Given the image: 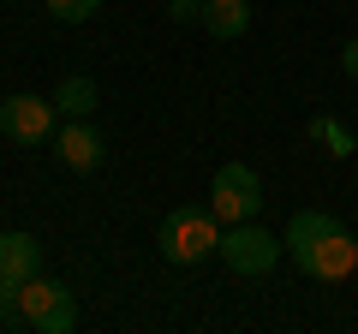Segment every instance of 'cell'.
<instances>
[{"label": "cell", "instance_id": "cell-1", "mask_svg": "<svg viewBox=\"0 0 358 334\" xmlns=\"http://www.w3.org/2000/svg\"><path fill=\"white\" fill-rule=\"evenodd\" d=\"M287 251L310 281H352L358 275V239H346L341 221L322 209H299L287 227Z\"/></svg>", "mask_w": 358, "mask_h": 334}, {"label": "cell", "instance_id": "cell-2", "mask_svg": "<svg viewBox=\"0 0 358 334\" xmlns=\"http://www.w3.org/2000/svg\"><path fill=\"white\" fill-rule=\"evenodd\" d=\"M155 245H162V257L173 263V269H192V263H203V257L221 251V215L209 203H185V209H173V215L162 221Z\"/></svg>", "mask_w": 358, "mask_h": 334}, {"label": "cell", "instance_id": "cell-3", "mask_svg": "<svg viewBox=\"0 0 358 334\" xmlns=\"http://www.w3.org/2000/svg\"><path fill=\"white\" fill-rule=\"evenodd\" d=\"M287 239H275L268 227H257V221H233V227H221V251L215 257L227 263L233 275H268L275 263H281Z\"/></svg>", "mask_w": 358, "mask_h": 334}, {"label": "cell", "instance_id": "cell-4", "mask_svg": "<svg viewBox=\"0 0 358 334\" xmlns=\"http://www.w3.org/2000/svg\"><path fill=\"white\" fill-rule=\"evenodd\" d=\"M209 209L221 215V227L257 221V209H263V180L251 173V161H221L215 167V180H209Z\"/></svg>", "mask_w": 358, "mask_h": 334}, {"label": "cell", "instance_id": "cell-5", "mask_svg": "<svg viewBox=\"0 0 358 334\" xmlns=\"http://www.w3.org/2000/svg\"><path fill=\"white\" fill-rule=\"evenodd\" d=\"M18 305H24V317H30L36 334H72L78 328V305H72V293H66L60 281L30 275V281L18 286Z\"/></svg>", "mask_w": 358, "mask_h": 334}, {"label": "cell", "instance_id": "cell-6", "mask_svg": "<svg viewBox=\"0 0 358 334\" xmlns=\"http://www.w3.org/2000/svg\"><path fill=\"white\" fill-rule=\"evenodd\" d=\"M0 131L13 143H24V150H42V143H54V96H6L0 102Z\"/></svg>", "mask_w": 358, "mask_h": 334}, {"label": "cell", "instance_id": "cell-7", "mask_svg": "<svg viewBox=\"0 0 358 334\" xmlns=\"http://www.w3.org/2000/svg\"><path fill=\"white\" fill-rule=\"evenodd\" d=\"M54 150H60V161L72 167V173H96L102 155H108V143H102V131L90 126V119H72V126L54 131Z\"/></svg>", "mask_w": 358, "mask_h": 334}, {"label": "cell", "instance_id": "cell-8", "mask_svg": "<svg viewBox=\"0 0 358 334\" xmlns=\"http://www.w3.org/2000/svg\"><path fill=\"white\" fill-rule=\"evenodd\" d=\"M30 275H42V245L30 233H0V281L24 286Z\"/></svg>", "mask_w": 358, "mask_h": 334}, {"label": "cell", "instance_id": "cell-9", "mask_svg": "<svg viewBox=\"0 0 358 334\" xmlns=\"http://www.w3.org/2000/svg\"><path fill=\"white\" fill-rule=\"evenodd\" d=\"M203 30L215 42H233L251 30V0H203Z\"/></svg>", "mask_w": 358, "mask_h": 334}, {"label": "cell", "instance_id": "cell-10", "mask_svg": "<svg viewBox=\"0 0 358 334\" xmlns=\"http://www.w3.org/2000/svg\"><path fill=\"white\" fill-rule=\"evenodd\" d=\"M96 102H102V90H96V78H84V72L60 78V90H54V108L72 114V119H90V114H96Z\"/></svg>", "mask_w": 358, "mask_h": 334}, {"label": "cell", "instance_id": "cell-11", "mask_svg": "<svg viewBox=\"0 0 358 334\" xmlns=\"http://www.w3.org/2000/svg\"><path fill=\"white\" fill-rule=\"evenodd\" d=\"M96 6H102V0H48V13L60 18V24H90Z\"/></svg>", "mask_w": 358, "mask_h": 334}, {"label": "cell", "instance_id": "cell-12", "mask_svg": "<svg viewBox=\"0 0 358 334\" xmlns=\"http://www.w3.org/2000/svg\"><path fill=\"white\" fill-rule=\"evenodd\" d=\"M0 328H30L24 305H18V286L13 281H0Z\"/></svg>", "mask_w": 358, "mask_h": 334}, {"label": "cell", "instance_id": "cell-13", "mask_svg": "<svg viewBox=\"0 0 358 334\" xmlns=\"http://www.w3.org/2000/svg\"><path fill=\"white\" fill-rule=\"evenodd\" d=\"M167 18H179V24H197V18H203V0H167Z\"/></svg>", "mask_w": 358, "mask_h": 334}, {"label": "cell", "instance_id": "cell-14", "mask_svg": "<svg viewBox=\"0 0 358 334\" xmlns=\"http://www.w3.org/2000/svg\"><path fill=\"white\" fill-rule=\"evenodd\" d=\"M322 143H329V155H352V150H358L352 131H341V126H329V138H322Z\"/></svg>", "mask_w": 358, "mask_h": 334}, {"label": "cell", "instance_id": "cell-15", "mask_svg": "<svg viewBox=\"0 0 358 334\" xmlns=\"http://www.w3.org/2000/svg\"><path fill=\"white\" fill-rule=\"evenodd\" d=\"M341 72H346V78H352V84H358V36L346 42V48H341Z\"/></svg>", "mask_w": 358, "mask_h": 334}, {"label": "cell", "instance_id": "cell-16", "mask_svg": "<svg viewBox=\"0 0 358 334\" xmlns=\"http://www.w3.org/2000/svg\"><path fill=\"white\" fill-rule=\"evenodd\" d=\"M329 126H334L329 114H310V119H305V138H329Z\"/></svg>", "mask_w": 358, "mask_h": 334}]
</instances>
